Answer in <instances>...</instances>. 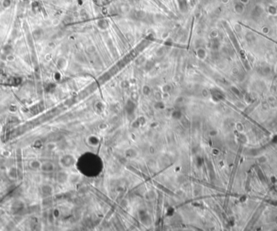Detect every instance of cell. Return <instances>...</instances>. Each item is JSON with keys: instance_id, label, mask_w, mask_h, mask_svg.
Instances as JSON below:
<instances>
[{"instance_id": "1", "label": "cell", "mask_w": 277, "mask_h": 231, "mask_svg": "<svg viewBox=\"0 0 277 231\" xmlns=\"http://www.w3.org/2000/svg\"><path fill=\"white\" fill-rule=\"evenodd\" d=\"M234 10L238 14H242L245 11V4L241 3L240 1H238L234 3Z\"/></svg>"}, {"instance_id": "2", "label": "cell", "mask_w": 277, "mask_h": 231, "mask_svg": "<svg viewBox=\"0 0 277 231\" xmlns=\"http://www.w3.org/2000/svg\"><path fill=\"white\" fill-rule=\"evenodd\" d=\"M263 13V9L261 8L260 7H255V9L253 10V16H255V17H259V16H260V15Z\"/></svg>"}, {"instance_id": "3", "label": "cell", "mask_w": 277, "mask_h": 231, "mask_svg": "<svg viewBox=\"0 0 277 231\" xmlns=\"http://www.w3.org/2000/svg\"><path fill=\"white\" fill-rule=\"evenodd\" d=\"M268 11H269V12L271 13V14H273V15H274V14H276V11H277L276 8L275 7H273V6L272 7H269Z\"/></svg>"}, {"instance_id": "4", "label": "cell", "mask_w": 277, "mask_h": 231, "mask_svg": "<svg viewBox=\"0 0 277 231\" xmlns=\"http://www.w3.org/2000/svg\"><path fill=\"white\" fill-rule=\"evenodd\" d=\"M241 3H242L243 4H246V3H248V2H249V0H239Z\"/></svg>"}]
</instances>
